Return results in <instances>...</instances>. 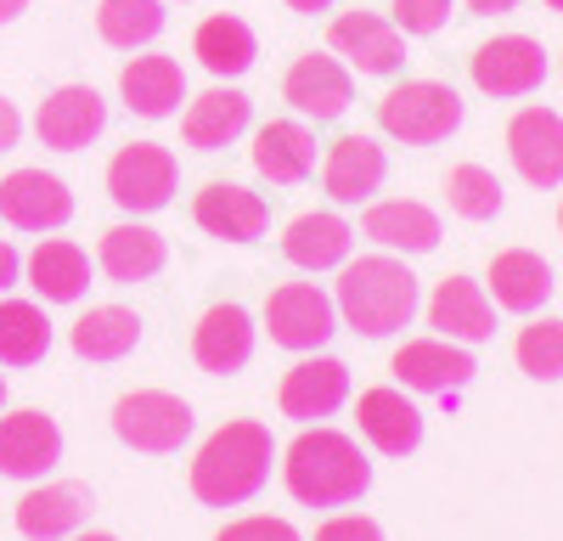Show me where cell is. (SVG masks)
<instances>
[{"label": "cell", "mask_w": 563, "mask_h": 541, "mask_svg": "<svg viewBox=\"0 0 563 541\" xmlns=\"http://www.w3.org/2000/svg\"><path fill=\"white\" fill-rule=\"evenodd\" d=\"M271 474V429L254 418L220 423L192 457V496L209 508H238Z\"/></svg>", "instance_id": "1"}, {"label": "cell", "mask_w": 563, "mask_h": 541, "mask_svg": "<svg viewBox=\"0 0 563 541\" xmlns=\"http://www.w3.org/2000/svg\"><path fill=\"white\" fill-rule=\"evenodd\" d=\"M282 479L305 508H344L372 485V463L361 457V445L339 429H305L288 445Z\"/></svg>", "instance_id": "2"}, {"label": "cell", "mask_w": 563, "mask_h": 541, "mask_svg": "<svg viewBox=\"0 0 563 541\" xmlns=\"http://www.w3.org/2000/svg\"><path fill=\"white\" fill-rule=\"evenodd\" d=\"M339 310H344V322L366 339H389L400 333L411 316H417V277L389 260V254H366L355 265H344V277H339Z\"/></svg>", "instance_id": "3"}, {"label": "cell", "mask_w": 563, "mask_h": 541, "mask_svg": "<svg viewBox=\"0 0 563 541\" xmlns=\"http://www.w3.org/2000/svg\"><path fill=\"white\" fill-rule=\"evenodd\" d=\"M378 124L406 147H434L462 124V97L440 79H406L378 102Z\"/></svg>", "instance_id": "4"}, {"label": "cell", "mask_w": 563, "mask_h": 541, "mask_svg": "<svg viewBox=\"0 0 563 541\" xmlns=\"http://www.w3.org/2000/svg\"><path fill=\"white\" fill-rule=\"evenodd\" d=\"M175 180H180V164L169 147L158 142H130L113 153L108 164V192L119 209H135V214H153L175 198Z\"/></svg>", "instance_id": "5"}, {"label": "cell", "mask_w": 563, "mask_h": 541, "mask_svg": "<svg viewBox=\"0 0 563 541\" xmlns=\"http://www.w3.org/2000/svg\"><path fill=\"white\" fill-rule=\"evenodd\" d=\"M113 434L135 451H180V440L192 434V406L180 395H164V389H135L113 406Z\"/></svg>", "instance_id": "6"}, {"label": "cell", "mask_w": 563, "mask_h": 541, "mask_svg": "<svg viewBox=\"0 0 563 541\" xmlns=\"http://www.w3.org/2000/svg\"><path fill=\"white\" fill-rule=\"evenodd\" d=\"M265 328L282 350H321L333 339V299H327L316 283H282L265 299Z\"/></svg>", "instance_id": "7"}, {"label": "cell", "mask_w": 563, "mask_h": 541, "mask_svg": "<svg viewBox=\"0 0 563 541\" xmlns=\"http://www.w3.org/2000/svg\"><path fill=\"white\" fill-rule=\"evenodd\" d=\"M507 158L530 187H563V119L552 108H525L507 124Z\"/></svg>", "instance_id": "8"}, {"label": "cell", "mask_w": 563, "mask_h": 541, "mask_svg": "<svg viewBox=\"0 0 563 541\" xmlns=\"http://www.w3.org/2000/svg\"><path fill=\"white\" fill-rule=\"evenodd\" d=\"M547 79V52L530 34H501L474 52V85L485 97H530Z\"/></svg>", "instance_id": "9"}, {"label": "cell", "mask_w": 563, "mask_h": 541, "mask_svg": "<svg viewBox=\"0 0 563 541\" xmlns=\"http://www.w3.org/2000/svg\"><path fill=\"white\" fill-rule=\"evenodd\" d=\"M74 214V198L57 175L45 169H12L0 180V220L18 225V232H52Z\"/></svg>", "instance_id": "10"}, {"label": "cell", "mask_w": 563, "mask_h": 541, "mask_svg": "<svg viewBox=\"0 0 563 541\" xmlns=\"http://www.w3.org/2000/svg\"><path fill=\"white\" fill-rule=\"evenodd\" d=\"M102 124H108V108H102V97H97L90 85H63V90H52V97L40 102V119H34L40 142L57 147V153L90 147V142L102 135Z\"/></svg>", "instance_id": "11"}, {"label": "cell", "mask_w": 563, "mask_h": 541, "mask_svg": "<svg viewBox=\"0 0 563 541\" xmlns=\"http://www.w3.org/2000/svg\"><path fill=\"white\" fill-rule=\"evenodd\" d=\"M350 395V367L333 355H316V361H299V367L282 378V412L299 418V423H316V418H333Z\"/></svg>", "instance_id": "12"}, {"label": "cell", "mask_w": 563, "mask_h": 541, "mask_svg": "<svg viewBox=\"0 0 563 541\" xmlns=\"http://www.w3.org/2000/svg\"><path fill=\"white\" fill-rule=\"evenodd\" d=\"M395 373L406 389H422V395H445V389H462L474 378V355L456 350V339H411L395 350Z\"/></svg>", "instance_id": "13"}, {"label": "cell", "mask_w": 563, "mask_h": 541, "mask_svg": "<svg viewBox=\"0 0 563 541\" xmlns=\"http://www.w3.org/2000/svg\"><path fill=\"white\" fill-rule=\"evenodd\" d=\"M282 97H288L305 119L327 124V119H339L355 102V85H350L339 57H299L288 68V79H282Z\"/></svg>", "instance_id": "14"}, {"label": "cell", "mask_w": 563, "mask_h": 541, "mask_svg": "<svg viewBox=\"0 0 563 541\" xmlns=\"http://www.w3.org/2000/svg\"><path fill=\"white\" fill-rule=\"evenodd\" d=\"M192 220L203 225L209 238H225V243H254V238L265 232L271 209H265V198H260V192H249V187H231V180H209V187L198 192V203H192Z\"/></svg>", "instance_id": "15"}, {"label": "cell", "mask_w": 563, "mask_h": 541, "mask_svg": "<svg viewBox=\"0 0 563 541\" xmlns=\"http://www.w3.org/2000/svg\"><path fill=\"white\" fill-rule=\"evenodd\" d=\"M327 45H333L339 57H350L361 74H395L400 68V29L384 23L378 12H344L333 18V29H327Z\"/></svg>", "instance_id": "16"}, {"label": "cell", "mask_w": 563, "mask_h": 541, "mask_svg": "<svg viewBox=\"0 0 563 541\" xmlns=\"http://www.w3.org/2000/svg\"><path fill=\"white\" fill-rule=\"evenodd\" d=\"M355 423L384 457H411V451L422 445V412L400 389H366L355 400Z\"/></svg>", "instance_id": "17"}, {"label": "cell", "mask_w": 563, "mask_h": 541, "mask_svg": "<svg viewBox=\"0 0 563 541\" xmlns=\"http://www.w3.org/2000/svg\"><path fill=\"white\" fill-rule=\"evenodd\" d=\"M63 457V434L45 412H12L0 418V474L12 479H40Z\"/></svg>", "instance_id": "18"}, {"label": "cell", "mask_w": 563, "mask_h": 541, "mask_svg": "<svg viewBox=\"0 0 563 541\" xmlns=\"http://www.w3.org/2000/svg\"><path fill=\"white\" fill-rule=\"evenodd\" d=\"M192 355L203 373H243L254 355V322L243 305H214L203 310V322L192 333Z\"/></svg>", "instance_id": "19"}, {"label": "cell", "mask_w": 563, "mask_h": 541, "mask_svg": "<svg viewBox=\"0 0 563 541\" xmlns=\"http://www.w3.org/2000/svg\"><path fill=\"white\" fill-rule=\"evenodd\" d=\"M429 328H440L445 339H462V344H479V339L496 333V305L485 299L479 283L445 277L429 299Z\"/></svg>", "instance_id": "20"}, {"label": "cell", "mask_w": 563, "mask_h": 541, "mask_svg": "<svg viewBox=\"0 0 563 541\" xmlns=\"http://www.w3.org/2000/svg\"><path fill=\"white\" fill-rule=\"evenodd\" d=\"M384 147L372 142V135H344V142H333V153H327V198H339V203H361L384 187Z\"/></svg>", "instance_id": "21"}, {"label": "cell", "mask_w": 563, "mask_h": 541, "mask_svg": "<svg viewBox=\"0 0 563 541\" xmlns=\"http://www.w3.org/2000/svg\"><path fill=\"white\" fill-rule=\"evenodd\" d=\"M243 130H249V97H243V90H220V85L203 90V97L186 108V119H180L186 147H198V153L231 147Z\"/></svg>", "instance_id": "22"}, {"label": "cell", "mask_w": 563, "mask_h": 541, "mask_svg": "<svg viewBox=\"0 0 563 541\" xmlns=\"http://www.w3.org/2000/svg\"><path fill=\"white\" fill-rule=\"evenodd\" d=\"M490 294H496L501 310L530 316V310H541L552 299V265L541 254H530V249H501L490 260Z\"/></svg>", "instance_id": "23"}, {"label": "cell", "mask_w": 563, "mask_h": 541, "mask_svg": "<svg viewBox=\"0 0 563 541\" xmlns=\"http://www.w3.org/2000/svg\"><path fill=\"white\" fill-rule=\"evenodd\" d=\"M254 169L276 187H294L316 169V135L294 119H271L260 135H254Z\"/></svg>", "instance_id": "24"}, {"label": "cell", "mask_w": 563, "mask_h": 541, "mask_svg": "<svg viewBox=\"0 0 563 541\" xmlns=\"http://www.w3.org/2000/svg\"><path fill=\"white\" fill-rule=\"evenodd\" d=\"M366 238L384 243V249H406V254H429L440 249V214L429 203H411V198H395V203H372L366 209Z\"/></svg>", "instance_id": "25"}, {"label": "cell", "mask_w": 563, "mask_h": 541, "mask_svg": "<svg viewBox=\"0 0 563 541\" xmlns=\"http://www.w3.org/2000/svg\"><path fill=\"white\" fill-rule=\"evenodd\" d=\"M119 90H124V108L141 113V119H169L186 97V79H180V63L175 57H135L124 74H119Z\"/></svg>", "instance_id": "26"}, {"label": "cell", "mask_w": 563, "mask_h": 541, "mask_svg": "<svg viewBox=\"0 0 563 541\" xmlns=\"http://www.w3.org/2000/svg\"><path fill=\"white\" fill-rule=\"evenodd\" d=\"M29 283L40 299H52V305H74L90 283V260L79 243H63V238H45L34 254H29Z\"/></svg>", "instance_id": "27"}, {"label": "cell", "mask_w": 563, "mask_h": 541, "mask_svg": "<svg viewBox=\"0 0 563 541\" xmlns=\"http://www.w3.org/2000/svg\"><path fill=\"white\" fill-rule=\"evenodd\" d=\"M135 339H141V316L124 305H97L74 322V355L85 361H119L135 350Z\"/></svg>", "instance_id": "28"}, {"label": "cell", "mask_w": 563, "mask_h": 541, "mask_svg": "<svg viewBox=\"0 0 563 541\" xmlns=\"http://www.w3.org/2000/svg\"><path fill=\"white\" fill-rule=\"evenodd\" d=\"M282 254H288L299 270H327V265H344L350 254V225L339 214H299L282 238Z\"/></svg>", "instance_id": "29"}, {"label": "cell", "mask_w": 563, "mask_h": 541, "mask_svg": "<svg viewBox=\"0 0 563 541\" xmlns=\"http://www.w3.org/2000/svg\"><path fill=\"white\" fill-rule=\"evenodd\" d=\"M192 52L209 74H249L254 57H260V45H254V29L243 18H203L198 34H192Z\"/></svg>", "instance_id": "30"}, {"label": "cell", "mask_w": 563, "mask_h": 541, "mask_svg": "<svg viewBox=\"0 0 563 541\" xmlns=\"http://www.w3.org/2000/svg\"><path fill=\"white\" fill-rule=\"evenodd\" d=\"M102 270L113 283H147L164 270V238L153 225H113L102 238Z\"/></svg>", "instance_id": "31"}, {"label": "cell", "mask_w": 563, "mask_h": 541, "mask_svg": "<svg viewBox=\"0 0 563 541\" xmlns=\"http://www.w3.org/2000/svg\"><path fill=\"white\" fill-rule=\"evenodd\" d=\"M79 519H85V490L79 485H45V490H29L18 503V530L29 541H57Z\"/></svg>", "instance_id": "32"}, {"label": "cell", "mask_w": 563, "mask_h": 541, "mask_svg": "<svg viewBox=\"0 0 563 541\" xmlns=\"http://www.w3.org/2000/svg\"><path fill=\"white\" fill-rule=\"evenodd\" d=\"M45 350H52V328H45L40 305H29V299L0 305V361L7 367H34Z\"/></svg>", "instance_id": "33"}, {"label": "cell", "mask_w": 563, "mask_h": 541, "mask_svg": "<svg viewBox=\"0 0 563 541\" xmlns=\"http://www.w3.org/2000/svg\"><path fill=\"white\" fill-rule=\"evenodd\" d=\"M97 29H102L108 45H119V52H135V45L158 40V29H164V7H158V0H102Z\"/></svg>", "instance_id": "34"}, {"label": "cell", "mask_w": 563, "mask_h": 541, "mask_svg": "<svg viewBox=\"0 0 563 541\" xmlns=\"http://www.w3.org/2000/svg\"><path fill=\"white\" fill-rule=\"evenodd\" d=\"M445 198H451V209L462 220H496L501 214V180L485 164H451Z\"/></svg>", "instance_id": "35"}, {"label": "cell", "mask_w": 563, "mask_h": 541, "mask_svg": "<svg viewBox=\"0 0 563 541\" xmlns=\"http://www.w3.org/2000/svg\"><path fill=\"white\" fill-rule=\"evenodd\" d=\"M512 355H519V367L541 384H558L563 378V322L558 316H547V322H530L519 333V344H512Z\"/></svg>", "instance_id": "36"}, {"label": "cell", "mask_w": 563, "mask_h": 541, "mask_svg": "<svg viewBox=\"0 0 563 541\" xmlns=\"http://www.w3.org/2000/svg\"><path fill=\"white\" fill-rule=\"evenodd\" d=\"M395 29L406 34H440L451 23V0H395Z\"/></svg>", "instance_id": "37"}, {"label": "cell", "mask_w": 563, "mask_h": 541, "mask_svg": "<svg viewBox=\"0 0 563 541\" xmlns=\"http://www.w3.org/2000/svg\"><path fill=\"white\" fill-rule=\"evenodd\" d=\"M214 541H305L288 519H271V514H254V519H238V525H225Z\"/></svg>", "instance_id": "38"}, {"label": "cell", "mask_w": 563, "mask_h": 541, "mask_svg": "<svg viewBox=\"0 0 563 541\" xmlns=\"http://www.w3.org/2000/svg\"><path fill=\"white\" fill-rule=\"evenodd\" d=\"M316 541H384V530L372 519H361V514H339V519H327L316 530Z\"/></svg>", "instance_id": "39"}, {"label": "cell", "mask_w": 563, "mask_h": 541, "mask_svg": "<svg viewBox=\"0 0 563 541\" xmlns=\"http://www.w3.org/2000/svg\"><path fill=\"white\" fill-rule=\"evenodd\" d=\"M18 135H23V119H18V108L7 97H0V153L18 147Z\"/></svg>", "instance_id": "40"}, {"label": "cell", "mask_w": 563, "mask_h": 541, "mask_svg": "<svg viewBox=\"0 0 563 541\" xmlns=\"http://www.w3.org/2000/svg\"><path fill=\"white\" fill-rule=\"evenodd\" d=\"M18 283V249L7 243V238H0V294H7Z\"/></svg>", "instance_id": "41"}, {"label": "cell", "mask_w": 563, "mask_h": 541, "mask_svg": "<svg viewBox=\"0 0 563 541\" xmlns=\"http://www.w3.org/2000/svg\"><path fill=\"white\" fill-rule=\"evenodd\" d=\"M512 7H519V0H467V12H474V18H501Z\"/></svg>", "instance_id": "42"}, {"label": "cell", "mask_w": 563, "mask_h": 541, "mask_svg": "<svg viewBox=\"0 0 563 541\" xmlns=\"http://www.w3.org/2000/svg\"><path fill=\"white\" fill-rule=\"evenodd\" d=\"M288 7H294V12H327L333 0H288Z\"/></svg>", "instance_id": "43"}, {"label": "cell", "mask_w": 563, "mask_h": 541, "mask_svg": "<svg viewBox=\"0 0 563 541\" xmlns=\"http://www.w3.org/2000/svg\"><path fill=\"white\" fill-rule=\"evenodd\" d=\"M23 7H29V0H0V23H12Z\"/></svg>", "instance_id": "44"}, {"label": "cell", "mask_w": 563, "mask_h": 541, "mask_svg": "<svg viewBox=\"0 0 563 541\" xmlns=\"http://www.w3.org/2000/svg\"><path fill=\"white\" fill-rule=\"evenodd\" d=\"M74 541H119V536H108V530H85V536H74Z\"/></svg>", "instance_id": "45"}, {"label": "cell", "mask_w": 563, "mask_h": 541, "mask_svg": "<svg viewBox=\"0 0 563 541\" xmlns=\"http://www.w3.org/2000/svg\"><path fill=\"white\" fill-rule=\"evenodd\" d=\"M547 7H552V12H563V0H547Z\"/></svg>", "instance_id": "46"}, {"label": "cell", "mask_w": 563, "mask_h": 541, "mask_svg": "<svg viewBox=\"0 0 563 541\" xmlns=\"http://www.w3.org/2000/svg\"><path fill=\"white\" fill-rule=\"evenodd\" d=\"M558 232H563V203H558Z\"/></svg>", "instance_id": "47"}, {"label": "cell", "mask_w": 563, "mask_h": 541, "mask_svg": "<svg viewBox=\"0 0 563 541\" xmlns=\"http://www.w3.org/2000/svg\"><path fill=\"white\" fill-rule=\"evenodd\" d=\"M0 400H7V378H0Z\"/></svg>", "instance_id": "48"}]
</instances>
